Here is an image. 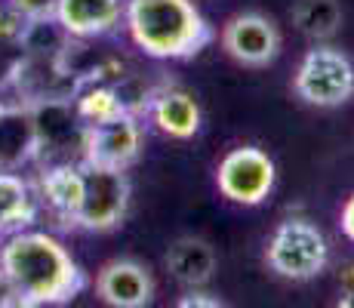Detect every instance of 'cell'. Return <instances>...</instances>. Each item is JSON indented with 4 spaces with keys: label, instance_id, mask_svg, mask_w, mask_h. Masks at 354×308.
Listing matches in <instances>:
<instances>
[{
    "label": "cell",
    "instance_id": "cell-1",
    "mask_svg": "<svg viewBox=\"0 0 354 308\" xmlns=\"http://www.w3.org/2000/svg\"><path fill=\"white\" fill-rule=\"evenodd\" d=\"M0 269L12 280L19 305H65L84 290V271L56 235L22 228L0 241Z\"/></svg>",
    "mask_w": 354,
    "mask_h": 308
},
{
    "label": "cell",
    "instance_id": "cell-2",
    "mask_svg": "<svg viewBox=\"0 0 354 308\" xmlns=\"http://www.w3.org/2000/svg\"><path fill=\"white\" fill-rule=\"evenodd\" d=\"M124 28L148 59H188L213 40L194 0H127Z\"/></svg>",
    "mask_w": 354,
    "mask_h": 308
},
{
    "label": "cell",
    "instance_id": "cell-3",
    "mask_svg": "<svg viewBox=\"0 0 354 308\" xmlns=\"http://www.w3.org/2000/svg\"><path fill=\"white\" fill-rule=\"evenodd\" d=\"M265 265L283 280H311L330 265V241L311 219L290 216L271 231Z\"/></svg>",
    "mask_w": 354,
    "mask_h": 308
},
{
    "label": "cell",
    "instance_id": "cell-4",
    "mask_svg": "<svg viewBox=\"0 0 354 308\" xmlns=\"http://www.w3.org/2000/svg\"><path fill=\"white\" fill-rule=\"evenodd\" d=\"M292 93L315 108H339L354 99V62L330 40L315 44L292 74Z\"/></svg>",
    "mask_w": 354,
    "mask_h": 308
},
{
    "label": "cell",
    "instance_id": "cell-5",
    "mask_svg": "<svg viewBox=\"0 0 354 308\" xmlns=\"http://www.w3.org/2000/svg\"><path fill=\"white\" fill-rule=\"evenodd\" d=\"M84 197H80V210L74 219V228L93 231H114L118 225H124L127 210H129V179L127 170L114 167H96V163H84Z\"/></svg>",
    "mask_w": 354,
    "mask_h": 308
},
{
    "label": "cell",
    "instance_id": "cell-6",
    "mask_svg": "<svg viewBox=\"0 0 354 308\" xmlns=\"http://www.w3.org/2000/svg\"><path fill=\"white\" fill-rule=\"evenodd\" d=\"M277 182V167L268 152L256 145H237L216 167V188L237 207H259Z\"/></svg>",
    "mask_w": 354,
    "mask_h": 308
},
{
    "label": "cell",
    "instance_id": "cell-7",
    "mask_svg": "<svg viewBox=\"0 0 354 308\" xmlns=\"http://www.w3.org/2000/svg\"><path fill=\"white\" fill-rule=\"evenodd\" d=\"M142 148H145V129H142L139 114H118V118L105 123H93L84 127V139H80V161L96 163V167H114L129 170L139 161Z\"/></svg>",
    "mask_w": 354,
    "mask_h": 308
},
{
    "label": "cell",
    "instance_id": "cell-8",
    "mask_svg": "<svg viewBox=\"0 0 354 308\" xmlns=\"http://www.w3.org/2000/svg\"><path fill=\"white\" fill-rule=\"evenodd\" d=\"M222 50L243 68H265L281 56V31L262 12H237L222 25Z\"/></svg>",
    "mask_w": 354,
    "mask_h": 308
},
{
    "label": "cell",
    "instance_id": "cell-9",
    "mask_svg": "<svg viewBox=\"0 0 354 308\" xmlns=\"http://www.w3.org/2000/svg\"><path fill=\"white\" fill-rule=\"evenodd\" d=\"M96 296L111 308H145L154 302V278L136 259H111L96 275Z\"/></svg>",
    "mask_w": 354,
    "mask_h": 308
},
{
    "label": "cell",
    "instance_id": "cell-10",
    "mask_svg": "<svg viewBox=\"0 0 354 308\" xmlns=\"http://www.w3.org/2000/svg\"><path fill=\"white\" fill-rule=\"evenodd\" d=\"M34 188H37L40 207L62 225L74 228L80 197H84V167L74 161H53L46 167H40Z\"/></svg>",
    "mask_w": 354,
    "mask_h": 308
},
{
    "label": "cell",
    "instance_id": "cell-11",
    "mask_svg": "<svg viewBox=\"0 0 354 308\" xmlns=\"http://www.w3.org/2000/svg\"><path fill=\"white\" fill-rule=\"evenodd\" d=\"M127 0H59L56 22L71 40H96L124 25Z\"/></svg>",
    "mask_w": 354,
    "mask_h": 308
},
{
    "label": "cell",
    "instance_id": "cell-12",
    "mask_svg": "<svg viewBox=\"0 0 354 308\" xmlns=\"http://www.w3.org/2000/svg\"><path fill=\"white\" fill-rule=\"evenodd\" d=\"M148 118H151V123L163 136L179 139V142L194 139L203 123V114H201L194 93L179 90V87H163V90L154 93L151 102H148Z\"/></svg>",
    "mask_w": 354,
    "mask_h": 308
},
{
    "label": "cell",
    "instance_id": "cell-13",
    "mask_svg": "<svg viewBox=\"0 0 354 308\" xmlns=\"http://www.w3.org/2000/svg\"><path fill=\"white\" fill-rule=\"evenodd\" d=\"M163 265H167L169 278L176 284L192 290V287H207L213 280L216 269H219V256H216V246L209 241L194 235H182L167 246Z\"/></svg>",
    "mask_w": 354,
    "mask_h": 308
},
{
    "label": "cell",
    "instance_id": "cell-14",
    "mask_svg": "<svg viewBox=\"0 0 354 308\" xmlns=\"http://www.w3.org/2000/svg\"><path fill=\"white\" fill-rule=\"evenodd\" d=\"M40 197L19 170H0V237L31 228L40 216Z\"/></svg>",
    "mask_w": 354,
    "mask_h": 308
},
{
    "label": "cell",
    "instance_id": "cell-15",
    "mask_svg": "<svg viewBox=\"0 0 354 308\" xmlns=\"http://www.w3.org/2000/svg\"><path fill=\"white\" fill-rule=\"evenodd\" d=\"M34 154H37V139L28 108L6 105V111L0 114V170H19Z\"/></svg>",
    "mask_w": 354,
    "mask_h": 308
},
{
    "label": "cell",
    "instance_id": "cell-16",
    "mask_svg": "<svg viewBox=\"0 0 354 308\" xmlns=\"http://www.w3.org/2000/svg\"><path fill=\"white\" fill-rule=\"evenodd\" d=\"M290 19L299 34L321 44V40H333L339 34L345 22V10L339 0H292Z\"/></svg>",
    "mask_w": 354,
    "mask_h": 308
},
{
    "label": "cell",
    "instance_id": "cell-17",
    "mask_svg": "<svg viewBox=\"0 0 354 308\" xmlns=\"http://www.w3.org/2000/svg\"><path fill=\"white\" fill-rule=\"evenodd\" d=\"M74 111L84 127H93V123H105L118 114H124V102L118 96V87L114 84H102V80H86L77 78L71 93Z\"/></svg>",
    "mask_w": 354,
    "mask_h": 308
},
{
    "label": "cell",
    "instance_id": "cell-18",
    "mask_svg": "<svg viewBox=\"0 0 354 308\" xmlns=\"http://www.w3.org/2000/svg\"><path fill=\"white\" fill-rule=\"evenodd\" d=\"M25 28V19L10 6V0H0V46L3 44H19Z\"/></svg>",
    "mask_w": 354,
    "mask_h": 308
},
{
    "label": "cell",
    "instance_id": "cell-19",
    "mask_svg": "<svg viewBox=\"0 0 354 308\" xmlns=\"http://www.w3.org/2000/svg\"><path fill=\"white\" fill-rule=\"evenodd\" d=\"M10 6L25 19V22H31V19H53L56 16L59 0H10Z\"/></svg>",
    "mask_w": 354,
    "mask_h": 308
},
{
    "label": "cell",
    "instance_id": "cell-20",
    "mask_svg": "<svg viewBox=\"0 0 354 308\" xmlns=\"http://www.w3.org/2000/svg\"><path fill=\"white\" fill-rule=\"evenodd\" d=\"M176 305L179 308H222L225 302H222L219 296H213V293H207L203 287H192V290H188Z\"/></svg>",
    "mask_w": 354,
    "mask_h": 308
},
{
    "label": "cell",
    "instance_id": "cell-21",
    "mask_svg": "<svg viewBox=\"0 0 354 308\" xmlns=\"http://www.w3.org/2000/svg\"><path fill=\"white\" fill-rule=\"evenodd\" d=\"M339 290H342L339 305H354V262H342L339 269Z\"/></svg>",
    "mask_w": 354,
    "mask_h": 308
},
{
    "label": "cell",
    "instance_id": "cell-22",
    "mask_svg": "<svg viewBox=\"0 0 354 308\" xmlns=\"http://www.w3.org/2000/svg\"><path fill=\"white\" fill-rule=\"evenodd\" d=\"M339 225H342V235L354 244V191H351L348 197H345L342 213H339Z\"/></svg>",
    "mask_w": 354,
    "mask_h": 308
},
{
    "label": "cell",
    "instance_id": "cell-23",
    "mask_svg": "<svg viewBox=\"0 0 354 308\" xmlns=\"http://www.w3.org/2000/svg\"><path fill=\"white\" fill-rule=\"evenodd\" d=\"M0 308H19V293L3 269H0Z\"/></svg>",
    "mask_w": 354,
    "mask_h": 308
},
{
    "label": "cell",
    "instance_id": "cell-24",
    "mask_svg": "<svg viewBox=\"0 0 354 308\" xmlns=\"http://www.w3.org/2000/svg\"><path fill=\"white\" fill-rule=\"evenodd\" d=\"M0 241H3V237H0Z\"/></svg>",
    "mask_w": 354,
    "mask_h": 308
}]
</instances>
